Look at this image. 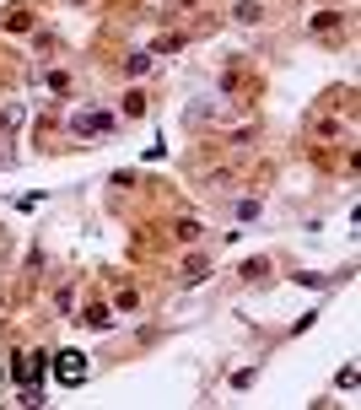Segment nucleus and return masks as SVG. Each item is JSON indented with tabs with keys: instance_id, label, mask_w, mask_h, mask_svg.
I'll use <instances>...</instances> for the list:
<instances>
[{
	"instance_id": "1",
	"label": "nucleus",
	"mask_w": 361,
	"mask_h": 410,
	"mask_svg": "<svg viewBox=\"0 0 361 410\" xmlns=\"http://www.w3.org/2000/svg\"><path fill=\"white\" fill-rule=\"evenodd\" d=\"M54 378H60L65 389H75V383L87 378V356H81V351H60V356H54Z\"/></svg>"
},
{
	"instance_id": "2",
	"label": "nucleus",
	"mask_w": 361,
	"mask_h": 410,
	"mask_svg": "<svg viewBox=\"0 0 361 410\" xmlns=\"http://www.w3.org/2000/svg\"><path fill=\"white\" fill-rule=\"evenodd\" d=\"M75 135H108V130H114V119H108V114H75Z\"/></svg>"
},
{
	"instance_id": "3",
	"label": "nucleus",
	"mask_w": 361,
	"mask_h": 410,
	"mask_svg": "<svg viewBox=\"0 0 361 410\" xmlns=\"http://www.w3.org/2000/svg\"><path fill=\"white\" fill-rule=\"evenodd\" d=\"M0 378H6V367H0Z\"/></svg>"
}]
</instances>
